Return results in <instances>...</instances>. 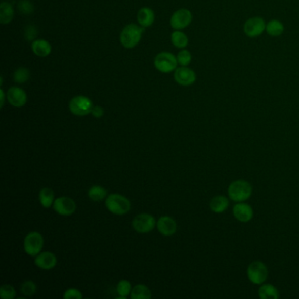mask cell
Wrapping results in <instances>:
<instances>
[{
	"label": "cell",
	"instance_id": "cell-1",
	"mask_svg": "<svg viewBox=\"0 0 299 299\" xmlns=\"http://www.w3.org/2000/svg\"><path fill=\"white\" fill-rule=\"evenodd\" d=\"M143 32L144 28L136 24L127 25L120 34V42L126 49H133L141 41Z\"/></svg>",
	"mask_w": 299,
	"mask_h": 299
},
{
	"label": "cell",
	"instance_id": "cell-2",
	"mask_svg": "<svg viewBox=\"0 0 299 299\" xmlns=\"http://www.w3.org/2000/svg\"><path fill=\"white\" fill-rule=\"evenodd\" d=\"M105 206L108 211L115 215H124L127 213L131 209V204L129 199L118 193L107 196Z\"/></svg>",
	"mask_w": 299,
	"mask_h": 299
},
{
	"label": "cell",
	"instance_id": "cell-3",
	"mask_svg": "<svg viewBox=\"0 0 299 299\" xmlns=\"http://www.w3.org/2000/svg\"><path fill=\"white\" fill-rule=\"evenodd\" d=\"M252 191V185L245 180L234 181L228 187L229 198L237 203L249 199Z\"/></svg>",
	"mask_w": 299,
	"mask_h": 299
},
{
	"label": "cell",
	"instance_id": "cell-4",
	"mask_svg": "<svg viewBox=\"0 0 299 299\" xmlns=\"http://www.w3.org/2000/svg\"><path fill=\"white\" fill-rule=\"evenodd\" d=\"M93 107L92 101L86 96L74 97L69 104V109L76 116L88 115L89 113H92Z\"/></svg>",
	"mask_w": 299,
	"mask_h": 299
},
{
	"label": "cell",
	"instance_id": "cell-5",
	"mask_svg": "<svg viewBox=\"0 0 299 299\" xmlns=\"http://www.w3.org/2000/svg\"><path fill=\"white\" fill-rule=\"evenodd\" d=\"M24 250L30 257H36L42 250L44 239L40 232H31L24 239Z\"/></svg>",
	"mask_w": 299,
	"mask_h": 299
},
{
	"label": "cell",
	"instance_id": "cell-6",
	"mask_svg": "<svg viewBox=\"0 0 299 299\" xmlns=\"http://www.w3.org/2000/svg\"><path fill=\"white\" fill-rule=\"evenodd\" d=\"M247 275L248 279L253 284H262L267 280L269 270L264 263L260 261H255L247 267Z\"/></svg>",
	"mask_w": 299,
	"mask_h": 299
},
{
	"label": "cell",
	"instance_id": "cell-7",
	"mask_svg": "<svg viewBox=\"0 0 299 299\" xmlns=\"http://www.w3.org/2000/svg\"><path fill=\"white\" fill-rule=\"evenodd\" d=\"M177 59L173 54L168 52H162L156 55L154 61L156 70L162 73H170L177 69Z\"/></svg>",
	"mask_w": 299,
	"mask_h": 299
},
{
	"label": "cell",
	"instance_id": "cell-8",
	"mask_svg": "<svg viewBox=\"0 0 299 299\" xmlns=\"http://www.w3.org/2000/svg\"><path fill=\"white\" fill-rule=\"evenodd\" d=\"M133 227L140 233H147L152 231L156 225V220L151 214L141 213L133 220Z\"/></svg>",
	"mask_w": 299,
	"mask_h": 299
},
{
	"label": "cell",
	"instance_id": "cell-9",
	"mask_svg": "<svg viewBox=\"0 0 299 299\" xmlns=\"http://www.w3.org/2000/svg\"><path fill=\"white\" fill-rule=\"evenodd\" d=\"M266 25L265 20L261 17L248 18L243 27L245 34L249 38L260 36L266 30Z\"/></svg>",
	"mask_w": 299,
	"mask_h": 299
},
{
	"label": "cell",
	"instance_id": "cell-10",
	"mask_svg": "<svg viewBox=\"0 0 299 299\" xmlns=\"http://www.w3.org/2000/svg\"><path fill=\"white\" fill-rule=\"evenodd\" d=\"M193 22V13L188 9H179L171 16L170 26L176 30L187 28Z\"/></svg>",
	"mask_w": 299,
	"mask_h": 299
},
{
	"label": "cell",
	"instance_id": "cell-11",
	"mask_svg": "<svg viewBox=\"0 0 299 299\" xmlns=\"http://www.w3.org/2000/svg\"><path fill=\"white\" fill-rule=\"evenodd\" d=\"M54 210L62 216H71L76 211V205L73 199L68 197H60L55 199Z\"/></svg>",
	"mask_w": 299,
	"mask_h": 299
},
{
	"label": "cell",
	"instance_id": "cell-12",
	"mask_svg": "<svg viewBox=\"0 0 299 299\" xmlns=\"http://www.w3.org/2000/svg\"><path fill=\"white\" fill-rule=\"evenodd\" d=\"M174 77L175 81L182 86H193L197 78L195 72L187 66H182L176 69Z\"/></svg>",
	"mask_w": 299,
	"mask_h": 299
},
{
	"label": "cell",
	"instance_id": "cell-13",
	"mask_svg": "<svg viewBox=\"0 0 299 299\" xmlns=\"http://www.w3.org/2000/svg\"><path fill=\"white\" fill-rule=\"evenodd\" d=\"M34 264L41 269L49 270L55 268L57 264V258L51 252H42L37 254L34 259Z\"/></svg>",
	"mask_w": 299,
	"mask_h": 299
},
{
	"label": "cell",
	"instance_id": "cell-14",
	"mask_svg": "<svg viewBox=\"0 0 299 299\" xmlns=\"http://www.w3.org/2000/svg\"><path fill=\"white\" fill-rule=\"evenodd\" d=\"M7 99L12 106L19 108V107L24 106L27 103L28 98H27V94L24 92V90H22V88L17 87V86H13L8 90Z\"/></svg>",
	"mask_w": 299,
	"mask_h": 299
},
{
	"label": "cell",
	"instance_id": "cell-15",
	"mask_svg": "<svg viewBox=\"0 0 299 299\" xmlns=\"http://www.w3.org/2000/svg\"><path fill=\"white\" fill-rule=\"evenodd\" d=\"M232 212L235 219L243 223L250 221L253 216V209L250 205L242 202H239L238 204H236L233 206Z\"/></svg>",
	"mask_w": 299,
	"mask_h": 299
},
{
	"label": "cell",
	"instance_id": "cell-16",
	"mask_svg": "<svg viewBox=\"0 0 299 299\" xmlns=\"http://www.w3.org/2000/svg\"><path fill=\"white\" fill-rule=\"evenodd\" d=\"M159 232L164 236H171L177 232V225L174 219L168 216H162L156 222Z\"/></svg>",
	"mask_w": 299,
	"mask_h": 299
},
{
	"label": "cell",
	"instance_id": "cell-17",
	"mask_svg": "<svg viewBox=\"0 0 299 299\" xmlns=\"http://www.w3.org/2000/svg\"><path fill=\"white\" fill-rule=\"evenodd\" d=\"M32 50L39 57H47L52 51V47L45 40H35L32 43Z\"/></svg>",
	"mask_w": 299,
	"mask_h": 299
},
{
	"label": "cell",
	"instance_id": "cell-18",
	"mask_svg": "<svg viewBox=\"0 0 299 299\" xmlns=\"http://www.w3.org/2000/svg\"><path fill=\"white\" fill-rule=\"evenodd\" d=\"M138 22L142 28H148L155 22V12L147 7H143L138 12Z\"/></svg>",
	"mask_w": 299,
	"mask_h": 299
},
{
	"label": "cell",
	"instance_id": "cell-19",
	"mask_svg": "<svg viewBox=\"0 0 299 299\" xmlns=\"http://www.w3.org/2000/svg\"><path fill=\"white\" fill-rule=\"evenodd\" d=\"M14 18V10L11 4L2 2L0 4V22L1 24H9Z\"/></svg>",
	"mask_w": 299,
	"mask_h": 299
},
{
	"label": "cell",
	"instance_id": "cell-20",
	"mask_svg": "<svg viewBox=\"0 0 299 299\" xmlns=\"http://www.w3.org/2000/svg\"><path fill=\"white\" fill-rule=\"evenodd\" d=\"M228 205V199L225 196H216L211 199V203H210L211 211L216 212V213H220V212L226 211Z\"/></svg>",
	"mask_w": 299,
	"mask_h": 299
},
{
	"label": "cell",
	"instance_id": "cell-21",
	"mask_svg": "<svg viewBox=\"0 0 299 299\" xmlns=\"http://www.w3.org/2000/svg\"><path fill=\"white\" fill-rule=\"evenodd\" d=\"M39 199H40V205L44 208H49L54 205L55 202V193L52 189L45 187L40 189L39 194Z\"/></svg>",
	"mask_w": 299,
	"mask_h": 299
},
{
	"label": "cell",
	"instance_id": "cell-22",
	"mask_svg": "<svg viewBox=\"0 0 299 299\" xmlns=\"http://www.w3.org/2000/svg\"><path fill=\"white\" fill-rule=\"evenodd\" d=\"M258 295L261 299H277L279 292L272 284H263L258 290Z\"/></svg>",
	"mask_w": 299,
	"mask_h": 299
},
{
	"label": "cell",
	"instance_id": "cell-23",
	"mask_svg": "<svg viewBox=\"0 0 299 299\" xmlns=\"http://www.w3.org/2000/svg\"><path fill=\"white\" fill-rule=\"evenodd\" d=\"M130 296L132 299H150L152 295L150 288L145 284H137L132 289Z\"/></svg>",
	"mask_w": 299,
	"mask_h": 299
},
{
	"label": "cell",
	"instance_id": "cell-24",
	"mask_svg": "<svg viewBox=\"0 0 299 299\" xmlns=\"http://www.w3.org/2000/svg\"><path fill=\"white\" fill-rule=\"evenodd\" d=\"M266 31L270 36H280L284 32V26L277 19H273L266 25Z\"/></svg>",
	"mask_w": 299,
	"mask_h": 299
},
{
	"label": "cell",
	"instance_id": "cell-25",
	"mask_svg": "<svg viewBox=\"0 0 299 299\" xmlns=\"http://www.w3.org/2000/svg\"><path fill=\"white\" fill-rule=\"evenodd\" d=\"M171 41L175 47L178 49H183L188 45L189 39L186 34L181 32L180 30H176L171 34Z\"/></svg>",
	"mask_w": 299,
	"mask_h": 299
},
{
	"label": "cell",
	"instance_id": "cell-26",
	"mask_svg": "<svg viewBox=\"0 0 299 299\" xmlns=\"http://www.w3.org/2000/svg\"><path fill=\"white\" fill-rule=\"evenodd\" d=\"M88 196L93 201H101L106 198L107 190L100 185H94L89 189Z\"/></svg>",
	"mask_w": 299,
	"mask_h": 299
},
{
	"label": "cell",
	"instance_id": "cell-27",
	"mask_svg": "<svg viewBox=\"0 0 299 299\" xmlns=\"http://www.w3.org/2000/svg\"><path fill=\"white\" fill-rule=\"evenodd\" d=\"M132 285L127 280H121L117 284V293L119 294L120 298L125 299L126 296L131 294Z\"/></svg>",
	"mask_w": 299,
	"mask_h": 299
},
{
	"label": "cell",
	"instance_id": "cell-28",
	"mask_svg": "<svg viewBox=\"0 0 299 299\" xmlns=\"http://www.w3.org/2000/svg\"><path fill=\"white\" fill-rule=\"evenodd\" d=\"M30 78V72L27 68H18L13 74V80L18 83H24Z\"/></svg>",
	"mask_w": 299,
	"mask_h": 299
},
{
	"label": "cell",
	"instance_id": "cell-29",
	"mask_svg": "<svg viewBox=\"0 0 299 299\" xmlns=\"http://www.w3.org/2000/svg\"><path fill=\"white\" fill-rule=\"evenodd\" d=\"M16 296V290L11 284H4L0 288V297L2 299H13Z\"/></svg>",
	"mask_w": 299,
	"mask_h": 299
},
{
	"label": "cell",
	"instance_id": "cell-30",
	"mask_svg": "<svg viewBox=\"0 0 299 299\" xmlns=\"http://www.w3.org/2000/svg\"><path fill=\"white\" fill-rule=\"evenodd\" d=\"M177 59V62L181 66H188L193 61V55H191L189 51H188L186 49H183V50H181L180 52L178 53Z\"/></svg>",
	"mask_w": 299,
	"mask_h": 299
},
{
	"label": "cell",
	"instance_id": "cell-31",
	"mask_svg": "<svg viewBox=\"0 0 299 299\" xmlns=\"http://www.w3.org/2000/svg\"><path fill=\"white\" fill-rule=\"evenodd\" d=\"M20 291H22V293L25 295V296H33L36 292V284H34V282L30 281V280L25 281L22 284Z\"/></svg>",
	"mask_w": 299,
	"mask_h": 299
},
{
	"label": "cell",
	"instance_id": "cell-32",
	"mask_svg": "<svg viewBox=\"0 0 299 299\" xmlns=\"http://www.w3.org/2000/svg\"><path fill=\"white\" fill-rule=\"evenodd\" d=\"M18 9L24 15H30L34 11L33 4L29 0H20L18 4Z\"/></svg>",
	"mask_w": 299,
	"mask_h": 299
},
{
	"label": "cell",
	"instance_id": "cell-33",
	"mask_svg": "<svg viewBox=\"0 0 299 299\" xmlns=\"http://www.w3.org/2000/svg\"><path fill=\"white\" fill-rule=\"evenodd\" d=\"M38 35V30L34 25H28L25 28L24 37L28 41H34Z\"/></svg>",
	"mask_w": 299,
	"mask_h": 299
},
{
	"label": "cell",
	"instance_id": "cell-34",
	"mask_svg": "<svg viewBox=\"0 0 299 299\" xmlns=\"http://www.w3.org/2000/svg\"><path fill=\"white\" fill-rule=\"evenodd\" d=\"M63 297L65 299H81L82 298V295L79 290L75 289V288H71L65 291Z\"/></svg>",
	"mask_w": 299,
	"mask_h": 299
},
{
	"label": "cell",
	"instance_id": "cell-35",
	"mask_svg": "<svg viewBox=\"0 0 299 299\" xmlns=\"http://www.w3.org/2000/svg\"><path fill=\"white\" fill-rule=\"evenodd\" d=\"M92 113L95 118H98V119L102 118L104 114V108L101 106H94L92 108Z\"/></svg>",
	"mask_w": 299,
	"mask_h": 299
},
{
	"label": "cell",
	"instance_id": "cell-36",
	"mask_svg": "<svg viewBox=\"0 0 299 299\" xmlns=\"http://www.w3.org/2000/svg\"><path fill=\"white\" fill-rule=\"evenodd\" d=\"M0 92H1V107H3L4 102H5V96H4L3 90H1Z\"/></svg>",
	"mask_w": 299,
	"mask_h": 299
}]
</instances>
